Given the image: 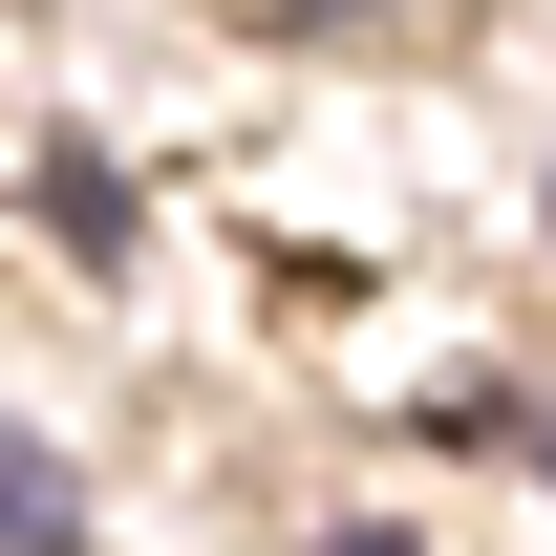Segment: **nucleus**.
Wrapping results in <instances>:
<instances>
[{
    "label": "nucleus",
    "mask_w": 556,
    "mask_h": 556,
    "mask_svg": "<svg viewBox=\"0 0 556 556\" xmlns=\"http://www.w3.org/2000/svg\"><path fill=\"white\" fill-rule=\"evenodd\" d=\"M343 556H386V535H343Z\"/></svg>",
    "instance_id": "3"
},
{
    "label": "nucleus",
    "mask_w": 556,
    "mask_h": 556,
    "mask_svg": "<svg viewBox=\"0 0 556 556\" xmlns=\"http://www.w3.org/2000/svg\"><path fill=\"white\" fill-rule=\"evenodd\" d=\"M65 514H86L65 450H43V428H0V556H65Z\"/></svg>",
    "instance_id": "1"
},
{
    "label": "nucleus",
    "mask_w": 556,
    "mask_h": 556,
    "mask_svg": "<svg viewBox=\"0 0 556 556\" xmlns=\"http://www.w3.org/2000/svg\"><path fill=\"white\" fill-rule=\"evenodd\" d=\"M257 22H364V0H257Z\"/></svg>",
    "instance_id": "2"
}]
</instances>
